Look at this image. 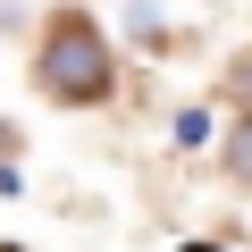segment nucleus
Returning a JSON list of instances; mask_svg holds the SVG:
<instances>
[{
    "mask_svg": "<svg viewBox=\"0 0 252 252\" xmlns=\"http://www.w3.org/2000/svg\"><path fill=\"white\" fill-rule=\"evenodd\" d=\"M34 84H42L51 101H67V109H93V101H109L118 67H109V42H101V26H84V17H59V26L42 34V51H34Z\"/></svg>",
    "mask_w": 252,
    "mask_h": 252,
    "instance_id": "nucleus-1",
    "label": "nucleus"
},
{
    "mask_svg": "<svg viewBox=\"0 0 252 252\" xmlns=\"http://www.w3.org/2000/svg\"><path fill=\"white\" fill-rule=\"evenodd\" d=\"M227 177H235V185H252V109L227 126Z\"/></svg>",
    "mask_w": 252,
    "mask_h": 252,
    "instance_id": "nucleus-2",
    "label": "nucleus"
},
{
    "mask_svg": "<svg viewBox=\"0 0 252 252\" xmlns=\"http://www.w3.org/2000/svg\"><path fill=\"white\" fill-rule=\"evenodd\" d=\"M126 26H135L152 51H168V17H160V9H126Z\"/></svg>",
    "mask_w": 252,
    "mask_h": 252,
    "instance_id": "nucleus-3",
    "label": "nucleus"
},
{
    "mask_svg": "<svg viewBox=\"0 0 252 252\" xmlns=\"http://www.w3.org/2000/svg\"><path fill=\"white\" fill-rule=\"evenodd\" d=\"M202 135H210V118H202V109H177V143H185V152H193V143H202Z\"/></svg>",
    "mask_w": 252,
    "mask_h": 252,
    "instance_id": "nucleus-4",
    "label": "nucleus"
},
{
    "mask_svg": "<svg viewBox=\"0 0 252 252\" xmlns=\"http://www.w3.org/2000/svg\"><path fill=\"white\" fill-rule=\"evenodd\" d=\"M235 84H244V93H252V59H244V67H235Z\"/></svg>",
    "mask_w": 252,
    "mask_h": 252,
    "instance_id": "nucleus-5",
    "label": "nucleus"
},
{
    "mask_svg": "<svg viewBox=\"0 0 252 252\" xmlns=\"http://www.w3.org/2000/svg\"><path fill=\"white\" fill-rule=\"evenodd\" d=\"M177 252H219V244H177Z\"/></svg>",
    "mask_w": 252,
    "mask_h": 252,
    "instance_id": "nucleus-6",
    "label": "nucleus"
},
{
    "mask_svg": "<svg viewBox=\"0 0 252 252\" xmlns=\"http://www.w3.org/2000/svg\"><path fill=\"white\" fill-rule=\"evenodd\" d=\"M0 252H9V244H0Z\"/></svg>",
    "mask_w": 252,
    "mask_h": 252,
    "instance_id": "nucleus-7",
    "label": "nucleus"
}]
</instances>
